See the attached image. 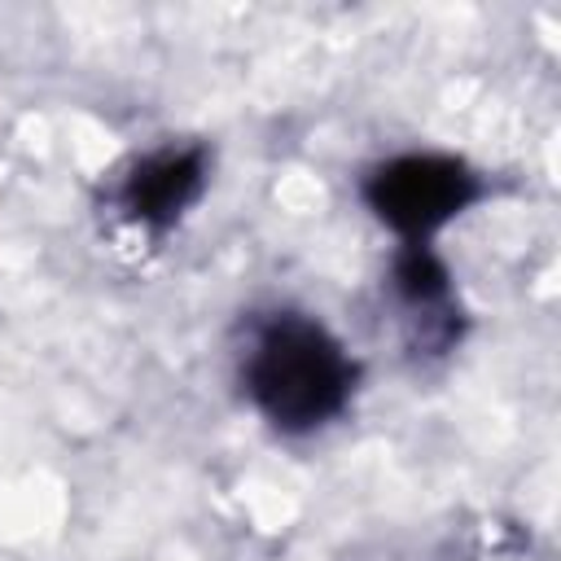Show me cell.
<instances>
[{
	"instance_id": "cell-4",
	"label": "cell",
	"mask_w": 561,
	"mask_h": 561,
	"mask_svg": "<svg viewBox=\"0 0 561 561\" xmlns=\"http://www.w3.org/2000/svg\"><path fill=\"white\" fill-rule=\"evenodd\" d=\"M390 294L421 329V342L451 346L456 337V289L451 272L430 241H399L390 259Z\"/></svg>"
},
{
	"instance_id": "cell-3",
	"label": "cell",
	"mask_w": 561,
	"mask_h": 561,
	"mask_svg": "<svg viewBox=\"0 0 561 561\" xmlns=\"http://www.w3.org/2000/svg\"><path fill=\"white\" fill-rule=\"evenodd\" d=\"M206 180H210V153L202 145H158L123 171L114 188V206L131 228L162 237L202 202Z\"/></svg>"
},
{
	"instance_id": "cell-2",
	"label": "cell",
	"mask_w": 561,
	"mask_h": 561,
	"mask_svg": "<svg viewBox=\"0 0 561 561\" xmlns=\"http://www.w3.org/2000/svg\"><path fill=\"white\" fill-rule=\"evenodd\" d=\"M359 193L373 219L399 241H434L482 197V175L456 153L408 149L368 167Z\"/></svg>"
},
{
	"instance_id": "cell-1",
	"label": "cell",
	"mask_w": 561,
	"mask_h": 561,
	"mask_svg": "<svg viewBox=\"0 0 561 561\" xmlns=\"http://www.w3.org/2000/svg\"><path fill=\"white\" fill-rule=\"evenodd\" d=\"M241 386L272 430L316 434L351 408L359 364L324 320L307 311H272L250 329Z\"/></svg>"
}]
</instances>
